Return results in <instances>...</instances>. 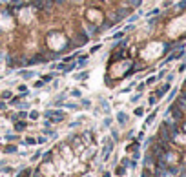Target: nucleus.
<instances>
[{
    "mask_svg": "<svg viewBox=\"0 0 186 177\" xmlns=\"http://www.w3.org/2000/svg\"><path fill=\"white\" fill-rule=\"evenodd\" d=\"M88 40H90V35L86 33V31H77V33L71 37V44H73V48H80V46H84Z\"/></svg>",
    "mask_w": 186,
    "mask_h": 177,
    "instance_id": "f257e3e1",
    "label": "nucleus"
},
{
    "mask_svg": "<svg viewBox=\"0 0 186 177\" xmlns=\"http://www.w3.org/2000/svg\"><path fill=\"white\" fill-rule=\"evenodd\" d=\"M44 117L46 119H49L51 117V121L53 122H60V121H64V117H66V113L64 111H55V110H48V111H44Z\"/></svg>",
    "mask_w": 186,
    "mask_h": 177,
    "instance_id": "f03ea898",
    "label": "nucleus"
},
{
    "mask_svg": "<svg viewBox=\"0 0 186 177\" xmlns=\"http://www.w3.org/2000/svg\"><path fill=\"white\" fill-rule=\"evenodd\" d=\"M98 17L102 18V15L98 13V11H95V9H90V11H88V20H91V22H93V20H97Z\"/></svg>",
    "mask_w": 186,
    "mask_h": 177,
    "instance_id": "7ed1b4c3",
    "label": "nucleus"
},
{
    "mask_svg": "<svg viewBox=\"0 0 186 177\" xmlns=\"http://www.w3.org/2000/svg\"><path fill=\"white\" fill-rule=\"evenodd\" d=\"M88 60H90V55H88V53H86V55H80V57H79V62H77V66L82 68L84 64H88Z\"/></svg>",
    "mask_w": 186,
    "mask_h": 177,
    "instance_id": "20e7f679",
    "label": "nucleus"
},
{
    "mask_svg": "<svg viewBox=\"0 0 186 177\" xmlns=\"http://www.w3.org/2000/svg\"><path fill=\"white\" fill-rule=\"evenodd\" d=\"M55 79V73H46V75H40V80L46 84V82H51Z\"/></svg>",
    "mask_w": 186,
    "mask_h": 177,
    "instance_id": "39448f33",
    "label": "nucleus"
},
{
    "mask_svg": "<svg viewBox=\"0 0 186 177\" xmlns=\"http://www.w3.org/2000/svg\"><path fill=\"white\" fill-rule=\"evenodd\" d=\"M20 77L22 79H31L33 77V71L31 69H20Z\"/></svg>",
    "mask_w": 186,
    "mask_h": 177,
    "instance_id": "423d86ee",
    "label": "nucleus"
},
{
    "mask_svg": "<svg viewBox=\"0 0 186 177\" xmlns=\"http://www.w3.org/2000/svg\"><path fill=\"white\" fill-rule=\"evenodd\" d=\"M26 126H28V124H26L24 121H20V122L17 121V122H15V130H17V131H22V130H26Z\"/></svg>",
    "mask_w": 186,
    "mask_h": 177,
    "instance_id": "0eeeda50",
    "label": "nucleus"
},
{
    "mask_svg": "<svg viewBox=\"0 0 186 177\" xmlns=\"http://www.w3.org/2000/svg\"><path fill=\"white\" fill-rule=\"evenodd\" d=\"M88 75H90V71L86 69V71H80L79 75H75V79H77V80H84V79H88Z\"/></svg>",
    "mask_w": 186,
    "mask_h": 177,
    "instance_id": "6e6552de",
    "label": "nucleus"
},
{
    "mask_svg": "<svg viewBox=\"0 0 186 177\" xmlns=\"http://www.w3.org/2000/svg\"><path fill=\"white\" fill-rule=\"evenodd\" d=\"M4 152L6 153H15L17 152V146H15V144H7V146L4 148Z\"/></svg>",
    "mask_w": 186,
    "mask_h": 177,
    "instance_id": "1a4fd4ad",
    "label": "nucleus"
},
{
    "mask_svg": "<svg viewBox=\"0 0 186 177\" xmlns=\"http://www.w3.org/2000/svg\"><path fill=\"white\" fill-rule=\"evenodd\" d=\"M117 121H119L120 124H124V122H126V113H124V111H120V113H117Z\"/></svg>",
    "mask_w": 186,
    "mask_h": 177,
    "instance_id": "9d476101",
    "label": "nucleus"
},
{
    "mask_svg": "<svg viewBox=\"0 0 186 177\" xmlns=\"http://www.w3.org/2000/svg\"><path fill=\"white\" fill-rule=\"evenodd\" d=\"M142 4V0H128V6L130 7H139Z\"/></svg>",
    "mask_w": 186,
    "mask_h": 177,
    "instance_id": "9b49d317",
    "label": "nucleus"
},
{
    "mask_svg": "<svg viewBox=\"0 0 186 177\" xmlns=\"http://www.w3.org/2000/svg\"><path fill=\"white\" fill-rule=\"evenodd\" d=\"M38 115H40V113H38V111H35V110H33V111L29 113V119H31V121H37V119H38Z\"/></svg>",
    "mask_w": 186,
    "mask_h": 177,
    "instance_id": "f8f14e48",
    "label": "nucleus"
},
{
    "mask_svg": "<svg viewBox=\"0 0 186 177\" xmlns=\"http://www.w3.org/2000/svg\"><path fill=\"white\" fill-rule=\"evenodd\" d=\"M80 104H82L84 108H90V106H91V100H90V99H82V100H80Z\"/></svg>",
    "mask_w": 186,
    "mask_h": 177,
    "instance_id": "ddd939ff",
    "label": "nucleus"
},
{
    "mask_svg": "<svg viewBox=\"0 0 186 177\" xmlns=\"http://www.w3.org/2000/svg\"><path fill=\"white\" fill-rule=\"evenodd\" d=\"M26 144L33 146V144H37V139H33V137H26Z\"/></svg>",
    "mask_w": 186,
    "mask_h": 177,
    "instance_id": "4468645a",
    "label": "nucleus"
},
{
    "mask_svg": "<svg viewBox=\"0 0 186 177\" xmlns=\"http://www.w3.org/2000/svg\"><path fill=\"white\" fill-rule=\"evenodd\" d=\"M0 97H2V99H11V97H13V93H11V91H2V95H0Z\"/></svg>",
    "mask_w": 186,
    "mask_h": 177,
    "instance_id": "2eb2a0df",
    "label": "nucleus"
},
{
    "mask_svg": "<svg viewBox=\"0 0 186 177\" xmlns=\"http://www.w3.org/2000/svg\"><path fill=\"white\" fill-rule=\"evenodd\" d=\"M124 33H126V31H119V33H115V35H113V38H115V40H117V38H122V37H124Z\"/></svg>",
    "mask_w": 186,
    "mask_h": 177,
    "instance_id": "dca6fc26",
    "label": "nucleus"
},
{
    "mask_svg": "<svg viewBox=\"0 0 186 177\" xmlns=\"http://www.w3.org/2000/svg\"><path fill=\"white\" fill-rule=\"evenodd\" d=\"M71 95L77 97V99H80V91H79V90H73V91H71Z\"/></svg>",
    "mask_w": 186,
    "mask_h": 177,
    "instance_id": "f3484780",
    "label": "nucleus"
},
{
    "mask_svg": "<svg viewBox=\"0 0 186 177\" xmlns=\"http://www.w3.org/2000/svg\"><path fill=\"white\" fill-rule=\"evenodd\" d=\"M117 175H124V166H119L117 168Z\"/></svg>",
    "mask_w": 186,
    "mask_h": 177,
    "instance_id": "a211bd4d",
    "label": "nucleus"
},
{
    "mask_svg": "<svg viewBox=\"0 0 186 177\" xmlns=\"http://www.w3.org/2000/svg\"><path fill=\"white\" fill-rule=\"evenodd\" d=\"M142 113H144V110H142V108H137V110H135V115H137V117H140Z\"/></svg>",
    "mask_w": 186,
    "mask_h": 177,
    "instance_id": "6ab92c4d",
    "label": "nucleus"
},
{
    "mask_svg": "<svg viewBox=\"0 0 186 177\" xmlns=\"http://www.w3.org/2000/svg\"><path fill=\"white\" fill-rule=\"evenodd\" d=\"M18 90H20L22 93H26V91H28V86H26V84H20V86H18Z\"/></svg>",
    "mask_w": 186,
    "mask_h": 177,
    "instance_id": "aec40b11",
    "label": "nucleus"
},
{
    "mask_svg": "<svg viewBox=\"0 0 186 177\" xmlns=\"http://www.w3.org/2000/svg\"><path fill=\"white\" fill-rule=\"evenodd\" d=\"M66 108H71V110H79V106H77V104H69V102L66 104Z\"/></svg>",
    "mask_w": 186,
    "mask_h": 177,
    "instance_id": "412c9836",
    "label": "nucleus"
},
{
    "mask_svg": "<svg viewBox=\"0 0 186 177\" xmlns=\"http://www.w3.org/2000/svg\"><path fill=\"white\" fill-rule=\"evenodd\" d=\"M17 115H18V119H24V117H28V113L26 111H20V113H17Z\"/></svg>",
    "mask_w": 186,
    "mask_h": 177,
    "instance_id": "4be33fe9",
    "label": "nucleus"
},
{
    "mask_svg": "<svg viewBox=\"0 0 186 177\" xmlns=\"http://www.w3.org/2000/svg\"><path fill=\"white\" fill-rule=\"evenodd\" d=\"M42 86H44L42 80H37V82H35V88H42Z\"/></svg>",
    "mask_w": 186,
    "mask_h": 177,
    "instance_id": "5701e85b",
    "label": "nucleus"
},
{
    "mask_svg": "<svg viewBox=\"0 0 186 177\" xmlns=\"http://www.w3.org/2000/svg\"><path fill=\"white\" fill-rule=\"evenodd\" d=\"M6 108H7V104L4 100H0V110H6Z\"/></svg>",
    "mask_w": 186,
    "mask_h": 177,
    "instance_id": "b1692460",
    "label": "nucleus"
},
{
    "mask_svg": "<svg viewBox=\"0 0 186 177\" xmlns=\"http://www.w3.org/2000/svg\"><path fill=\"white\" fill-rule=\"evenodd\" d=\"M37 142H38V144H44V142H46V137H38Z\"/></svg>",
    "mask_w": 186,
    "mask_h": 177,
    "instance_id": "393cba45",
    "label": "nucleus"
},
{
    "mask_svg": "<svg viewBox=\"0 0 186 177\" xmlns=\"http://www.w3.org/2000/svg\"><path fill=\"white\" fill-rule=\"evenodd\" d=\"M98 48H101V44H97V46H93V48H91V53H95V51H97Z\"/></svg>",
    "mask_w": 186,
    "mask_h": 177,
    "instance_id": "a878e982",
    "label": "nucleus"
},
{
    "mask_svg": "<svg viewBox=\"0 0 186 177\" xmlns=\"http://www.w3.org/2000/svg\"><path fill=\"white\" fill-rule=\"evenodd\" d=\"M102 177H109V172H104V173H102Z\"/></svg>",
    "mask_w": 186,
    "mask_h": 177,
    "instance_id": "bb28decb",
    "label": "nucleus"
}]
</instances>
